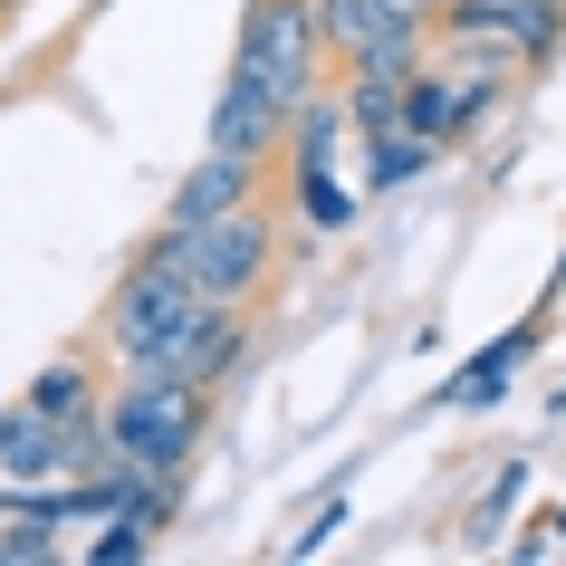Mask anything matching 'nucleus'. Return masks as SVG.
<instances>
[{
    "label": "nucleus",
    "mask_w": 566,
    "mask_h": 566,
    "mask_svg": "<svg viewBox=\"0 0 566 566\" xmlns=\"http://www.w3.org/2000/svg\"><path fill=\"white\" fill-rule=\"evenodd\" d=\"M96 422H106V451H116L125 471L192 480V461H202V442H211V385H182V375L125 365L116 385H106V403H96Z\"/></svg>",
    "instance_id": "obj_1"
},
{
    "label": "nucleus",
    "mask_w": 566,
    "mask_h": 566,
    "mask_svg": "<svg viewBox=\"0 0 566 566\" xmlns=\"http://www.w3.org/2000/svg\"><path fill=\"white\" fill-rule=\"evenodd\" d=\"M269 192V164H240V154H211L164 192V221H211V211H240V202H260Z\"/></svg>",
    "instance_id": "obj_8"
},
{
    "label": "nucleus",
    "mask_w": 566,
    "mask_h": 566,
    "mask_svg": "<svg viewBox=\"0 0 566 566\" xmlns=\"http://www.w3.org/2000/svg\"><path fill=\"white\" fill-rule=\"evenodd\" d=\"M336 528H346V500H327V509H317V518H307V528L289 537V557H317V547H327Z\"/></svg>",
    "instance_id": "obj_14"
},
{
    "label": "nucleus",
    "mask_w": 566,
    "mask_h": 566,
    "mask_svg": "<svg viewBox=\"0 0 566 566\" xmlns=\"http://www.w3.org/2000/svg\"><path fill=\"white\" fill-rule=\"evenodd\" d=\"M442 164V145H422V135H365V202H385V192H403V182H422Z\"/></svg>",
    "instance_id": "obj_10"
},
{
    "label": "nucleus",
    "mask_w": 566,
    "mask_h": 566,
    "mask_svg": "<svg viewBox=\"0 0 566 566\" xmlns=\"http://www.w3.org/2000/svg\"><path fill=\"white\" fill-rule=\"evenodd\" d=\"M192 307H202V289H192L174 260L135 250V260H125V279L106 289V307H96V327H87V336H96L116 365H135V356H154V346H164V336H174Z\"/></svg>",
    "instance_id": "obj_4"
},
{
    "label": "nucleus",
    "mask_w": 566,
    "mask_h": 566,
    "mask_svg": "<svg viewBox=\"0 0 566 566\" xmlns=\"http://www.w3.org/2000/svg\"><path fill=\"white\" fill-rule=\"evenodd\" d=\"M231 77H250V87L279 96V106H298V96L327 87V59H317V30H307V0H240Z\"/></svg>",
    "instance_id": "obj_3"
},
{
    "label": "nucleus",
    "mask_w": 566,
    "mask_h": 566,
    "mask_svg": "<svg viewBox=\"0 0 566 566\" xmlns=\"http://www.w3.org/2000/svg\"><path fill=\"white\" fill-rule=\"evenodd\" d=\"M0 30H10V20H0Z\"/></svg>",
    "instance_id": "obj_18"
},
{
    "label": "nucleus",
    "mask_w": 566,
    "mask_h": 566,
    "mask_svg": "<svg viewBox=\"0 0 566 566\" xmlns=\"http://www.w3.org/2000/svg\"><path fill=\"white\" fill-rule=\"evenodd\" d=\"M20 10H30V0H0V20H20Z\"/></svg>",
    "instance_id": "obj_17"
},
{
    "label": "nucleus",
    "mask_w": 566,
    "mask_h": 566,
    "mask_svg": "<svg viewBox=\"0 0 566 566\" xmlns=\"http://www.w3.org/2000/svg\"><path fill=\"white\" fill-rule=\"evenodd\" d=\"M547 298H566V250H557V269H547Z\"/></svg>",
    "instance_id": "obj_15"
},
{
    "label": "nucleus",
    "mask_w": 566,
    "mask_h": 566,
    "mask_svg": "<svg viewBox=\"0 0 566 566\" xmlns=\"http://www.w3.org/2000/svg\"><path fill=\"white\" fill-rule=\"evenodd\" d=\"M547 317H557V298H537V317H528V327H500V336H490V346H480L471 365H461V375H442L422 413H490V403L509 394V375H518V365L537 356V336H547Z\"/></svg>",
    "instance_id": "obj_6"
},
{
    "label": "nucleus",
    "mask_w": 566,
    "mask_h": 566,
    "mask_svg": "<svg viewBox=\"0 0 566 566\" xmlns=\"http://www.w3.org/2000/svg\"><path fill=\"white\" fill-rule=\"evenodd\" d=\"M240 356H250V307H240V298H202L174 336H164V346H154V356H135V365H154V375H182V385H211V394H221V375H231Z\"/></svg>",
    "instance_id": "obj_5"
},
{
    "label": "nucleus",
    "mask_w": 566,
    "mask_h": 566,
    "mask_svg": "<svg viewBox=\"0 0 566 566\" xmlns=\"http://www.w3.org/2000/svg\"><path fill=\"white\" fill-rule=\"evenodd\" d=\"M30 403H39V413H59V422H77V413H96V403H106V394H96V336L39 365V375H30Z\"/></svg>",
    "instance_id": "obj_9"
},
{
    "label": "nucleus",
    "mask_w": 566,
    "mask_h": 566,
    "mask_svg": "<svg viewBox=\"0 0 566 566\" xmlns=\"http://www.w3.org/2000/svg\"><path fill=\"white\" fill-rule=\"evenodd\" d=\"M154 260H174L202 298H260L269 289V269H279V211H269V192L260 202H240V211H211V221H154V240H145Z\"/></svg>",
    "instance_id": "obj_2"
},
{
    "label": "nucleus",
    "mask_w": 566,
    "mask_h": 566,
    "mask_svg": "<svg viewBox=\"0 0 566 566\" xmlns=\"http://www.w3.org/2000/svg\"><path fill=\"white\" fill-rule=\"evenodd\" d=\"M0 566H59V528L30 518V509H10V528H0Z\"/></svg>",
    "instance_id": "obj_13"
},
{
    "label": "nucleus",
    "mask_w": 566,
    "mask_h": 566,
    "mask_svg": "<svg viewBox=\"0 0 566 566\" xmlns=\"http://www.w3.org/2000/svg\"><path fill=\"white\" fill-rule=\"evenodd\" d=\"M537 528H547V537H566V509H547V518H537Z\"/></svg>",
    "instance_id": "obj_16"
},
{
    "label": "nucleus",
    "mask_w": 566,
    "mask_h": 566,
    "mask_svg": "<svg viewBox=\"0 0 566 566\" xmlns=\"http://www.w3.org/2000/svg\"><path fill=\"white\" fill-rule=\"evenodd\" d=\"M289 202H298L307 231H346L365 192H346V182H336V164H327V174H289Z\"/></svg>",
    "instance_id": "obj_12"
},
{
    "label": "nucleus",
    "mask_w": 566,
    "mask_h": 566,
    "mask_svg": "<svg viewBox=\"0 0 566 566\" xmlns=\"http://www.w3.org/2000/svg\"><path fill=\"white\" fill-rule=\"evenodd\" d=\"M279 135H289V106L279 96H260L250 77H221V96H211V154H240V164H269L279 154Z\"/></svg>",
    "instance_id": "obj_7"
},
{
    "label": "nucleus",
    "mask_w": 566,
    "mask_h": 566,
    "mask_svg": "<svg viewBox=\"0 0 566 566\" xmlns=\"http://www.w3.org/2000/svg\"><path fill=\"white\" fill-rule=\"evenodd\" d=\"M528 500V451H509L500 471H490V490L471 500V518H461V547H500V528H509V509Z\"/></svg>",
    "instance_id": "obj_11"
}]
</instances>
